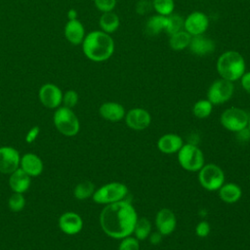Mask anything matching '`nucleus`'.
I'll return each instance as SVG.
<instances>
[{
	"label": "nucleus",
	"mask_w": 250,
	"mask_h": 250,
	"mask_svg": "<svg viewBox=\"0 0 250 250\" xmlns=\"http://www.w3.org/2000/svg\"><path fill=\"white\" fill-rule=\"evenodd\" d=\"M138 215L128 200H120L105 205L100 214V225L104 232L111 238L122 239L134 231Z\"/></svg>",
	"instance_id": "1"
},
{
	"label": "nucleus",
	"mask_w": 250,
	"mask_h": 250,
	"mask_svg": "<svg viewBox=\"0 0 250 250\" xmlns=\"http://www.w3.org/2000/svg\"><path fill=\"white\" fill-rule=\"evenodd\" d=\"M82 51L86 58L93 62L108 60L114 52V42L111 36L102 30H94L85 35Z\"/></svg>",
	"instance_id": "2"
},
{
	"label": "nucleus",
	"mask_w": 250,
	"mask_h": 250,
	"mask_svg": "<svg viewBox=\"0 0 250 250\" xmlns=\"http://www.w3.org/2000/svg\"><path fill=\"white\" fill-rule=\"evenodd\" d=\"M245 67L243 57L236 51H227L217 61V70L220 76L230 82L241 78Z\"/></svg>",
	"instance_id": "3"
},
{
	"label": "nucleus",
	"mask_w": 250,
	"mask_h": 250,
	"mask_svg": "<svg viewBox=\"0 0 250 250\" xmlns=\"http://www.w3.org/2000/svg\"><path fill=\"white\" fill-rule=\"evenodd\" d=\"M53 121L57 130L66 137L75 136L79 132V119L71 108L66 106L58 107L54 113Z\"/></svg>",
	"instance_id": "4"
},
{
	"label": "nucleus",
	"mask_w": 250,
	"mask_h": 250,
	"mask_svg": "<svg viewBox=\"0 0 250 250\" xmlns=\"http://www.w3.org/2000/svg\"><path fill=\"white\" fill-rule=\"evenodd\" d=\"M128 192V188L123 183L111 182L96 189L92 198L98 204L107 205L125 199Z\"/></svg>",
	"instance_id": "5"
},
{
	"label": "nucleus",
	"mask_w": 250,
	"mask_h": 250,
	"mask_svg": "<svg viewBox=\"0 0 250 250\" xmlns=\"http://www.w3.org/2000/svg\"><path fill=\"white\" fill-rule=\"evenodd\" d=\"M177 153L179 164L186 171L198 172L204 165V154L195 145L184 144Z\"/></svg>",
	"instance_id": "6"
},
{
	"label": "nucleus",
	"mask_w": 250,
	"mask_h": 250,
	"mask_svg": "<svg viewBox=\"0 0 250 250\" xmlns=\"http://www.w3.org/2000/svg\"><path fill=\"white\" fill-rule=\"evenodd\" d=\"M198 182L206 190L215 191L225 184V173L220 166L214 163L204 164L198 171Z\"/></svg>",
	"instance_id": "7"
},
{
	"label": "nucleus",
	"mask_w": 250,
	"mask_h": 250,
	"mask_svg": "<svg viewBox=\"0 0 250 250\" xmlns=\"http://www.w3.org/2000/svg\"><path fill=\"white\" fill-rule=\"evenodd\" d=\"M249 115L248 113L238 107H229L223 111L220 117L222 126L229 132L238 133L245 129L248 125Z\"/></svg>",
	"instance_id": "8"
},
{
	"label": "nucleus",
	"mask_w": 250,
	"mask_h": 250,
	"mask_svg": "<svg viewBox=\"0 0 250 250\" xmlns=\"http://www.w3.org/2000/svg\"><path fill=\"white\" fill-rule=\"evenodd\" d=\"M233 90L232 82L224 78L217 79L210 85L207 91V100L213 104H224L232 97Z\"/></svg>",
	"instance_id": "9"
},
{
	"label": "nucleus",
	"mask_w": 250,
	"mask_h": 250,
	"mask_svg": "<svg viewBox=\"0 0 250 250\" xmlns=\"http://www.w3.org/2000/svg\"><path fill=\"white\" fill-rule=\"evenodd\" d=\"M39 101L47 108H58L62 103V90L53 83L43 84L38 92Z\"/></svg>",
	"instance_id": "10"
},
{
	"label": "nucleus",
	"mask_w": 250,
	"mask_h": 250,
	"mask_svg": "<svg viewBox=\"0 0 250 250\" xmlns=\"http://www.w3.org/2000/svg\"><path fill=\"white\" fill-rule=\"evenodd\" d=\"M126 125L134 131L146 130L151 123L150 113L142 107H135L130 109L125 114Z\"/></svg>",
	"instance_id": "11"
},
{
	"label": "nucleus",
	"mask_w": 250,
	"mask_h": 250,
	"mask_svg": "<svg viewBox=\"0 0 250 250\" xmlns=\"http://www.w3.org/2000/svg\"><path fill=\"white\" fill-rule=\"evenodd\" d=\"M21 156L19 151L12 146L0 147V173L11 174L20 168Z\"/></svg>",
	"instance_id": "12"
},
{
	"label": "nucleus",
	"mask_w": 250,
	"mask_h": 250,
	"mask_svg": "<svg viewBox=\"0 0 250 250\" xmlns=\"http://www.w3.org/2000/svg\"><path fill=\"white\" fill-rule=\"evenodd\" d=\"M209 21L207 16L202 12H192L184 21V27L190 35H201L208 28Z\"/></svg>",
	"instance_id": "13"
},
{
	"label": "nucleus",
	"mask_w": 250,
	"mask_h": 250,
	"mask_svg": "<svg viewBox=\"0 0 250 250\" xmlns=\"http://www.w3.org/2000/svg\"><path fill=\"white\" fill-rule=\"evenodd\" d=\"M156 230L162 235H169L174 232L177 227V219L174 212L168 208L160 209L155 216Z\"/></svg>",
	"instance_id": "14"
},
{
	"label": "nucleus",
	"mask_w": 250,
	"mask_h": 250,
	"mask_svg": "<svg viewBox=\"0 0 250 250\" xmlns=\"http://www.w3.org/2000/svg\"><path fill=\"white\" fill-rule=\"evenodd\" d=\"M60 229L68 235H74L81 231L83 228V220L75 212H65L59 218Z\"/></svg>",
	"instance_id": "15"
},
{
	"label": "nucleus",
	"mask_w": 250,
	"mask_h": 250,
	"mask_svg": "<svg viewBox=\"0 0 250 250\" xmlns=\"http://www.w3.org/2000/svg\"><path fill=\"white\" fill-rule=\"evenodd\" d=\"M184 141L181 136L174 133H168L162 135L157 141V148L164 154L177 153L183 146Z\"/></svg>",
	"instance_id": "16"
},
{
	"label": "nucleus",
	"mask_w": 250,
	"mask_h": 250,
	"mask_svg": "<svg viewBox=\"0 0 250 250\" xmlns=\"http://www.w3.org/2000/svg\"><path fill=\"white\" fill-rule=\"evenodd\" d=\"M66 40L72 45H79L83 42L85 37V28L82 22L77 20H68L64 25L63 30Z\"/></svg>",
	"instance_id": "17"
},
{
	"label": "nucleus",
	"mask_w": 250,
	"mask_h": 250,
	"mask_svg": "<svg viewBox=\"0 0 250 250\" xmlns=\"http://www.w3.org/2000/svg\"><path fill=\"white\" fill-rule=\"evenodd\" d=\"M100 115L110 122H118L125 117L126 111L124 106L116 102H106L102 104L99 108Z\"/></svg>",
	"instance_id": "18"
},
{
	"label": "nucleus",
	"mask_w": 250,
	"mask_h": 250,
	"mask_svg": "<svg viewBox=\"0 0 250 250\" xmlns=\"http://www.w3.org/2000/svg\"><path fill=\"white\" fill-rule=\"evenodd\" d=\"M20 168L30 177H37L42 173L44 165L38 155L28 152L21 157Z\"/></svg>",
	"instance_id": "19"
},
{
	"label": "nucleus",
	"mask_w": 250,
	"mask_h": 250,
	"mask_svg": "<svg viewBox=\"0 0 250 250\" xmlns=\"http://www.w3.org/2000/svg\"><path fill=\"white\" fill-rule=\"evenodd\" d=\"M188 47H189V50L194 55L199 57L209 55L215 50L214 42L210 38L204 36L203 34L192 36Z\"/></svg>",
	"instance_id": "20"
},
{
	"label": "nucleus",
	"mask_w": 250,
	"mask_h": 250,
	"mask_svg": "<svg viewBox=\"0 0 250 250\" xmlns=\"http://www.w3.org/2000/svg\"><path fill=\"white\" fill-rule=\"evenodd\" d=\"M31 177L27 175L22 169L18 168L16 171L10 174L9 185L14 192L24 193L30 187Z\"/></svg>",
	"instance_id": "21"
},
{
	"label": "nucleus",
	"mask_w": 250,
	"mask_h": 250,
	"mask_svg": "<svg viewBox=\"0 0 250 250\" xmlns=\"http://www.w3.org/2000/svg\"><path fill=\"white\" fill-rule=\"evenodd\" d=\"M218 191L220 199L228 204L237 202L242 195L241 188L235 183H225Z\"/></svg>",
	"instance_id": "22"
},
{
	"label": "nucleus",
	"mask_w": 250,
	"mask_h": 250,
	"mask_svg": "<svg viewBox=\"0 0 250 250\" xmlns=\"http://www.w3.org/2000/svg\"><path fill=\"white\" fill-rule=\"evenodd\" d=\"M99 23L102 31L107 34H110L118 29L120 25V20L118 16L112 11L105 12V13H103V15L101 16L99 20Z\"/></svg>",
	"instance_id": "23"
},
{
	"label": "nucleus",
	"mask_w": 250,
	"mask_h": 250,
	"mask_svg": "<svg viewBox=\"0 0 250 250\" xmlns=\"http://www.w3.org/2000/svg\"><path fill=\"white\" fill-rule=\"evenodd\" d=\"M166 17L161 15H154L148 19L146 24V31L148 35L154 36L165 30Z\"/></svg>",
	"instance_id": "24"
},
{
	"label": "nucleus",
	"mask_w": 250,
	"mask_h": 250,
	"mask_svg": "<svg viewBox=\"0 0 250 250\" xmlns=\"http://www.w3.org/2000/svg\"><path fill=\"white\" fill-rule=\"evenodd\" d=\"M191 39V35L186 30H180L172 35H170L169 44L170 47L175 51H181L188 47Z\"/></svg>",
	"instance_id": "25"
},
{
	"label": "nucleus",
	"mask_w": 250,
	"mask_h": 250,
	"mask_svg": "<svg viewBox=\"0 0 250 250\" xmlns=\"http://www.w3.org/2000/svg\"><path fill=\"white\" fill-rule=\"evenodd\" d=\"M96 188L91 181H82L77 184L73 189V195L78 200H85L93 196Z\"/></svg>",
	"instance_id": "26"
},
{
	"label": "nucleus",
	"mask_w": 250,
	"mask_h": 250,
	"mask_svg": "<svg viewBox=\"0 0 250 250\" xmlns=\"http://www.w3.org/2000/svg\"><path fill=\"white\" fill-rule=\"evenodd\" d=\"M151 229H152V226L148 219L138 218L133 233L135 234V237L139 241H143L148 238L149 234L151 233Z\"/></svg>",
	"instance_id": "27"
},
{
	"label": "nucleus",
	"mask_w": 250,
	"mask_h": 250,
	"mask_svg": "<svg viewBox=\"0 0 250 250\" xmlns=\"http://www.w3.org/2000/svg\"><path fill=\"white\" fill-rule=\"evenodd\" d=\"M213 105L214 104L207 99L199 100L193 104L192 113L195 117H197L199 119L207 118L208 116H210V114L213 110Z\"/></svg>",
	"instance_id": "28"
},
{
	"label": "nucleus",
	"mask_w": 250,
	"mask_h": 250,
	"mask_svg": "<svg viewBox=\"0 0 250 250\" xmlns=\"http://www.w3.org/2000/svg\"><path fill=\"white\" fill-rule=\"evenodd\" d=\"M184 27V19L178 14H171L166 17L165 30L167 34L172 35Z\"/></svg>",
	"instance_id": "29"
},
{
	"label": "nucleus",
	"mask_w": 250,
	"mask_h": 250,
	"mask_svg": "<svg viewBox=\"0 0 250 250\" xmlns=\"http://www.w3.org/2000/svg\"><path fill=\"white\" fill-rule=\"evenodd\" d=\"M152 7L161 16H169L173 13L175 8L174 0H152Z\"/></svg>",
	"instance_id": "30"
},
{
	"label": "nucleus",
	"mask_w": 250,
	"mask_h": 250,
	"mask_svg": "<svg viewBox=\"0 0 250 250\" xmlns=\"http://www.w3.org/2000/svg\"><path fill=\"white\" fill-rule=\"evenodd\" d=\"M8 206L13 212H20L25 206V199L22 193L14 192L8 199Z\"/></svg>",
	"instance_id": "31"
},
{
	"label": "nucleus",
	"mask_w": 250,
	"mask_h": 250,
	"mask_svg": "<svg viewBox=\"0 0 250 250\" xmlns=\"http://www.w3.org/2000/svg\"><path fill=\"white\" fill-rule=\"evenodd\" d=\"M118 250H140V241L135 236H127L121 239Z\"/></svg>",
	"instance_id": "32"
},
{
	"label": "nucleus",
	"mask_w": 250,
	"mask_h": 250,
	"mask_svg": "<svg viewBox=\"0 0 250 250\" xmlns=\"http://www.w3.org/2000/svg\"><path fill=\"white\" fill-rule=\"evenodd\" d=\"M79 100V96L76 91L74 90H67L65 93L62 94V104L63 106H66L68 108L74 107Z\"/></svg>",
	"instance_id": "33"
},
{
	"label": "nucleus",
	"mask_w": 250,
	"mask_h": 250,
	"mask_svg": "<svg viewBox=\"0 0 250 250\" xmlns=\"http://www.w3.org/2000/svg\"><path fill=\"white\" fill-rule=\"evenodd\" d=\"M94 4L103 13L111 12L116 5V0H94Z\"/></svg>",
	"instance_id": "34"
},
{
	"label": "nucleus",
	"mask_w": 250,
	"mask_h": 250,
	"mask_svg": "<svg viewBox=\"0 0 250 250\" xmlns=\"http://www.w3.org/2000/svg\"><path fill=\"white\" fill-rule=\"evenodd\" d=\"M210 230H211V228H210V225L208 222L206 221H201L199 222L196 227H195V234L198 236V237H206L209 235L210 233Z\"/></svg>",
	"instance_id": "35"
},
{
	"label": "nucleus",
	"mask_w": 250,
	"mask_h": 250,
	"mask_svg": "<svg viewBox=\"0 0 250 250\" xmlns=\"http://www.w3.org/2000/svg\"><path fill=\"white\" fill-rule=\"evenodd\" d=\"M151 5L147 0H140L138 3H137V6H136V11L138 14L140 15H144V14H146L150 8H151Z\"/></svg>",
	"instance_id": "36"
},
{
	"label": "nucleus",
	"mask_w": 250,
	"mask_h": 250,
	"mask_svg": "<svg viewBox=\"0 0 250 250\" xmlns=\"http://www.w3.org/2000/svg\"><path fill=\"white\" fill-rule=\"evenodd\" d=\"M39 132H40V128L38 126H33L32 128H30L25 136L26 143H28V144L33 143L36 140V138L38 137Z\"/></svg>",
	"instance_id": "37"
},
{
	"label": "nucleus",
	"mask_w": 250,
	"mask_h": 250,
	"mask_svg": "<svg viewBox=\"0 0 250 250\" xmlns=\"http://www.w3.org/2000/svg\"><path fill=\"white\" fill-rule=\"evenodd\" d=\"M241 86L248 94H250V71L244 72L241 76Z\"/></svg>",
	"instance_id": "38"
},
{
	"label": "nucleus",
	"mask_w": 250,
	"mask_h": 250,
	"mask_svg": "<svg viewBox=\"0 0 250 250\" xmlns=\"http://www.w3.org/2000/svg\"><path fill=\"white\" fill-rule=\"evenodd\" d=\"M162 236H163V235H162L161 233H159L158 231H154V232L151 231V233H150L149 236H148L149 243L152 244V245H157V244H159V243L161 242V240H162Z\"/></svg>",
	"instance_id": "39"
},
{
	"label": "nucleus",
	"mask_w": 250,
	"mask_h": 250,
	"mask_svg": "<svg viewBox=\"0 0 250 250\" xmlns=\"http://www.w3.org/2000/svg\"><path fill=\"white\" fill-rule=\"evenodd\" d=\"M76 15H77V13H76L75 10H70V11L68 12V20H74V19H76Z\"/></svg>",
	"instance_id": "40"
},
{
	"label": "nucleus",
	"mask_w": 250,
	"mask_h": 250,
	"mask_svg": "<svg viewBox=\"0 0 250 250\" xmlns=\"http://www.w3.org/2000/svg\"><path fill=\"white\" fill-rule=\"evenodd\" d=\"M247 128H248V130H249V132H250V116H249V121H248V125H247Z\"/></svg>",
	"instance_id": "41"
}]
</instances>
